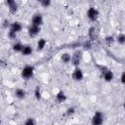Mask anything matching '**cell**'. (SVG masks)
Instances as JSON below:
<instances>
[{
    "label": "cell",
    "mask_w": 125,
    "mask_h": 125,
    "mask_svg": "<svg viewBox=\"0 0 125 125\" xmlns=\"http://www.w3.org/2000/svg\"><path fill=\"white\" fill-rule=\"evenodd\" d=\"M99 16H100V12L96 7H89L86 13V17L90 21L92 22L96 21L99 19Z\"/></svg>",
    "instance_id": "6da1fadb"
},
{
    "label": "cell",
    "mask_w": 125,
    "mask_h": 125,
    "mask_svg": "<svg viewBox=\"0 0 125 125\" xmlns=\"http://www.w3.org/2000/svg\"><path fill=\"white\" fill-rule=\"evenodd\" d=\"M104 121V115L102 111H96L91 118V125H103Z\"/></svg>",
    "instance_id": "7a4b0ae2"
},
{
    "label": "cell",
    "mask_w": 125,
    "mask_h": 125,
    "mask_svg": "<svg viewBox=\"0 0 125 125\" xmlns=\"http://www.w3.org/2000/svg\"><path fill=\"white\" fill-rule=\"evenodd\" d=\"M34 74V66L33 65H25L23 66V68L21 69V75L23 79L27 80V79H30Z\"/></svg>",
    "instance_id": "3957f363"
},
{
    "label": "cell",
    "mask_w": 125,
    "mask_h": 125,
    "mask_svg": "<svg viewBox=\"0 0 125 125\" xmlns=\"http://www.w3.org/2000/svg\"><path fill=\"white\" fill-rule=\"evenodd\" d=\"M101 72L103 74V78L105 82H111L114 78V73L111 69L107 68L106 66H101Z\"/></svg>",
    "instance_id": "277c9868"
},
{
    "label": "cell",
    "mask_w": 125,
    "mask_h": 125,
    "mask_svg": "<svg viewBox=\"0 0 125 125\" xmlns=\"http://www.w3.org/2000/svg\"><path fill=\"white\" fill-rule=\"evenodd\" d=\"M81 59H82V53H81V51L80 50L75 51L73 53V55H71V62H72V64L75 67L79 66V63L81 62Z\"/></svg>",
    "instance_id": "5b68a950"
},
{
    "label": "cell",
    "mask_w": 125,
    "mask_h": 125,
    "mask_svg": "<svg viewBox=\"0 0 125 125\" xmlns=\"http://www.w3.org/2000/svg\"><path fill=\"white\" fill-rule=\"evenodd\" d=\"M71 77L74 81H82L83 78H84V73H83L82 69L79 66H77V67L74 68V70L71 74Z\"/></svg>",
    "instance_id": "8992f818"
},
{
    "label": "cell",
    "mask_w": 125,
    "mask_h": 125,
    "mask_svg": "<svg viewBox=\"0 0 125 125\" xmlns=\"http://www.w3.org/2000/svg\"><path fill=\"white\" fill-rule=\"evenodd\" d=\"M44 22V19L43 16L40 13H36L32 16L31 18V24L33 25H37V26H41Z\"/></svg>",
    "instance_id": "52a82bcc"
},
{
    "label": "cell",
    "mask_w": 125,
    "mask_h": 125,
    "mask_svg": "<svg viewBox=\"0 0 125 125\" xmlns=\"http://www.w3.org/2000/svg\"><path fill=\"white\" fill-rule=\"evenodd\" d=\"M41 31V26H37V25H33L30 24L27 28V33L30 37H36Z\"/></svg>",
    "instance_id": "ba28073f"
},
{
    "label": "cell",
    "mask_w": 125,
    "mask_h": 125,
    "mask_svg": "<svg viewBox=\"0 0 125 125\" xmlns=\"http://www.w3.org/2000/svg\"><path fill=\"white\" fill-rule=\"evenodd\" d=\"M6 5L8 6L9 12L11 14H16L18 12V4L15 0H7L6 1Z\"/></svg>",
    "instance_id": "9c48e42d"
},
{
    "label": "cell",
    "mask_w": 125,
    "mask_h": 125,
    "mask_svg": "<svg viewBox=\"0 0 125 125\" xmlns=\"http://www.w3.org/2000/svg\"><path fill=\"white\" fill-rule=\"evenodd\" d=\"M21 29H22V25H21V23L20 21H14V22H12L11 25H10V28H9L10 31H13V32H15L17 34Z\"/></svg>",
    "instance_id": "30bf717a"
},
{
    "label": "cell",
    "mask_w": 125,
    "mask_h": 125,
    "mask_svg": "<svg viewBox=\"0 0 125 125\" xmlns=\"http://www.w3.org/2000/svg\"><path fill=\"white\" fill-rule=\"evenodd\" d=\"M15 96H16V98L19 99V100H23V99H25V97H26V92H25V90H23L22 88H17V89L15 90Z\"/></svg>",
    "instance_id": "8fae6325"
},
{
    "label": "cell",
    "mask_w": 125,
    "mask_h": 125,
    "mask_svg": "<svg viewBox=\"0 0 125 125\" xmlns=\"http://www.w3.org/2000/svg\"><path fill=\"white\" fill-rule=\"evenodd\" d=\"M66 99H67V97H66L65 93L62 90H60L56 95V100L58 103H64L66 101Z\"/></svg>",
    "instance_id": "7c38bea8"
},
{
    "label": "cell",
    "mask_w": 125,
    "mask_h": 125,
    "mask_svg": "<svg viewBox=\"0 0 125 125\" xmlns=\"http://www.w3.org/2000/svg\"><path fill=\"white\" fill-rule=\"evenodd\" d=\"M32 52H33V49H32V47L29 45V44H26V45H24L23 46V49H22V51H21V55L22 56H25V57H27V56H30L31 54H32Z\"/></svg>",
    "instance_id": "4fadbf2b"
},
{
    "label": "cell",
    "mask_w": 125,
    "mask_h": 125,
    "mask_svg": "<svg viewBox=\"0 0 125 125\" xmlns=\"http://www.w3.org/2000/svg\"><path fill=\"white\" fill-rule=\"evenodd\" d=\"M46 45H47V41H46L44 38H40V39L37 41L36 50H37V51H42V50H44V48L46 47Z\"/></svg>",
    "instance_id": "5bb4252c"
},
{
    "label": "cell",
    "mask_w": 125,
    "mask_h": 125,
    "mask_svg": "<svg viewBox=\"0 0 125 125\" xmlns=\"http://www.w3.org/2000/svg\"><path fill=\"white\" fill-rule=\"evenodd\" d=\"M23 46L24 45H22L21 42H16V43L13 44L12 48H13V51L14 52H16V53H21V51L23 49Z\"/></svg>",
    "instance_id": "9a60e30c"
},
{
    "label": "cell",
    "mask_w": 125,
    "mask_h": 125,
    "mask_svg": "<svg viewBox=\"0 0 125 125\" xmlns=\"http://www.w3.org/2000/svg\"><path fill=\"white\" fill-rule=\"evenodd\" d=\"M61 60L63 63L67 64L69 62H71V55L68 54V53H63L62 56H61Z\"/></svg>",
    "instance_id": "2e32d148"
},
{
    "label": "cell",
    "mask_w": 125,
    "mask_h": 125,
    "mask_svg": "<svg viewBox=\"0 0 125 125\" xmlns=\"http://www.w3.org/2000/svg\"><path fill=\"white\" fill-rule=\"evenodd\" d=\"M115 41H116L118 44H120V45H124V44H125V34H124V33L118 34V35L116 36V38H115Z\"/></svg>",
    "instance_id": "e0dca14e"
},
{
    "label": "cell",
    "mask_w": 125,
    "mask_h": 125,
    "mask_svg": "<svg viewBox=\"0 0 125 125\" xmlns=\"http://www.w3.org/2000/svg\"><path fill=\"white\" fill-rule=\"evenodd\" d=\"M23 125H36V120L33 117H28L24 120Z\"/></svg>",
    "instance_id": "ac0fdd59"
},
{
    "label": "cell",
    "mask_w": 125,
    "mask_h": 125,
    "mask_svg": "<svg viewBox=\"0 0 125 125\" xmlns=\"http://www.w3.org/2000/svg\"><path fill=\"white\" fill-rule=\"evenodd\" d=\"M34 96H35V98H36L37 100H41L42 94H41V90H40V87H39V86H37V87L35 88V90H34Z\"/></svg>",
    "instance_id": "d6986e66"
},
{
    "label": "cell",
    "mask_w": 125,
    "mask_h": 125,
    "mask_svg": "<svg viewBox=\"0 0 125 125\" xmlns=\"http://www.w3.org/2000/svg\"><path fill=\"white\" fill-rule=\"evenodd\" d=\"M75 107L74 106H69V107H67V109H66V111H65V114L67 115V116H72L74 113H75Z\"/></svg>",
    "instance_id": "ffe728a7"
},
{
    "label": "cell",
    "mask_w": 125,
    "mask_h": 125,
    "mask_svg": "<svg viewBox=\"0 0 125 125\" xmlns=\"http://www.w3.org/2000/svg\"><path fill=\"white\" fill-rule=\"evenodd\" d=\"M39 3H40V5H41L43 8H48V7H50L51 4H52V2H51L50 0H41Z\"/></svg>",
    "instance_id": "44dd1931"
},
{
    "label": "cell",
    "mask_w": 125,
    "mask_h": 125,
    "mask_svg": "<svg viewBox=\"0 0 125 125\" xmlns=\"http://www.w3.org/2000/svg\"><path fill=\"white\" fill-rule=\"evenodd\" d=\"M114 41H115V38H114L112 35H109V36H106V37H105V43H106L107 45H111Z\"/></svg>",
    "instance_id": "7402d4cb"
},
{
    "label": "cell",
    "mask_w": 125,
    "mask_h": 125,
    "mask_svg": "<svg viewBox=\"0 0 125 125\" xmlns=\"http://www.w3.org/2000/svg\"><path fill=\"white\" fill-rule=\"evenodd\" d=\"M89 34H90L92 39H96V29H95V27H91L89 29Z\"/></svg>",
    "instance_id": "603a6c76"
},
{
    "label": "cell",
    "mask_w": 125,
    "mask_h": 125,
    "mask_svg": "<svg viewBox=\"0 0 125 125\" xmlns=\"http://www.w3.org/2000/svg\"><path fill=\"white\" fill-rule=\"evenodd\" d=\"M8 38L11 39V40H15L17 38V33L13 32V31H8Z\"/></svg>",
    "instance_id": "cb8c5ba5"
},
{
    "label": "cell",
    "mask_w": 125,
    "mask_h": 125,
    "mask_svg": "<svg viewBox=\"0 0 125 125\" xmlns=\"http://www.w3.org/2000/svg\"><path fill=\"white\" fill-rule=\"evenodd\" d=\"M10 25H11V23L9 22V21L8 20H4L3 21V24H2V26L4 27V28H10Z\"/></svg>",
    "instance_id": "d4e9b609"
},
{
    "label": "cell",
    "mask_w": 125,
    "mask_h": 125,
    "mask_svg": "<svg viewBox=\"0 0 125 125\" xmlns=\"http://www.w3.org/2000/svg\"><path fill=\"white\" fill-rule=\"evenodd\" d=\"M120 82H121L123 85H125V71H123V72L121 73V75H120Z\"/></svg>",
    "instance_id": "484cf974"
},
{
    "label": "cell",
    "mask_w": 125,
    "mask_h": 125,
    "mask_svg": "<svg viewBox=\"0 0 125 125\" xmlns=\"http://www.w3.org/2000/svg\"><path fill=\"white\" fill-rule=\"evenodd\" d=\"M123 109H124V110H125V102H124V103H123Z\"/></svg>",
    "instance_id": "4316f807"
}]
</instances>
